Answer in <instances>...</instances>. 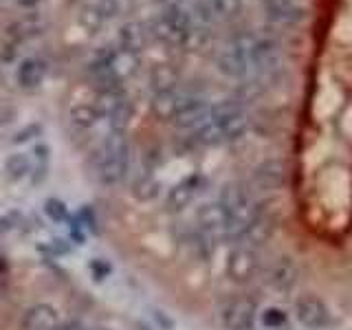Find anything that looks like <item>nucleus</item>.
I'll return each instance as SVG.
<instances>
[{
  "instance_id": "26",
  "label": "nucleus",
  "mask_w": 352,
  "mask_h": 330,
  "mask_svg": "<svg viewBox=\"0 0 352 330\" xmlns=\"http://www.w3.org/2000/svg\"><path fill=\"white\" fill-rule=\"evenodd\" d=\"M258 324L262 330H286V326H289V313L280 306H267L258 311Z\"/></svg>"
},
{
  "instance_id": "28",
  "label": "nucleus",
  "mask_w": 352,
  "mask_h": 330,
  "mask_svg": "<svg viewBox=\"0 0 352 330\" xmlns=\"http://www.w3.org/2000/svg\"><path fill=\"white\" fill-rule=\"evenodd\" d=\"M207 7L212 11V18L236 20L242 14L245 3H242V0H207Z\"/></svg>"
},
{
  "instance_id": "12",
  "label": "nucleus",
  "mask_w": 352,
  "mask_h": 330,
  "mask_svg": "<svg viewBox=\"0 0 352 330\" xmlns=\"http://www.w3.org/2000/svg\"><path fill=\"white\" fill-rule=\"evenodd\" d=\"M203 187H205V179L201 174H192V176H187V179H183L181 183H176L168 192V198H165L168 212L179 214L183 209H187L196 201V196L203 192Z\"/></svg>"
},
{
  "instance_id": "38",
  "label": "nucleus",
  "mask_w": 352,
  "mask_h": 330,
  "mask_svg": "<svg viewBox=\"0 0 352 330\" xmlns=\"http://www.w3.org/2000/svg\"><path fill=\"white\" fill-rule=\"evenodd\" d=\"M88 330H108V328H88Z\"/></svg>"
},
{
  "instance_id": "18",
  "label": "nucleus",
  "mask_w": 352,
  "mask_h": 330,
  "mask_svg": "<svg viewBox=\"0 0 352 330\" xmlns=\"http://www.w3.org/2000/svg\"><path fill=\"white\" fill-rule=\"evenodd\" d=\"M44 77H47V64L38 58H25L16 69V82L20 88H25V91L40 88Z\"/></svg>"
},
{
  "instance_id": "31",
  "label": "nucleus",
  "mask_w": 352,
  "mask_h": 330,
  "mask_svg": "<svg viewBox=\"0 0 352 330\" xmlns=\"http://www.w3.org/2000/svg\"><path fill=\"white\" fill-rule=\"evenodd\" d=\"M130 117H132V104L126 102L113 117L108 119V121H110V130H115V132H126V128H128V124H130Z\"/></svg>"
},
{
  "instance_id": "35",
  "label": "nucleus",
  "mask_w": 352,
  "mask_h": 330,
  "mask_svg": "<svg viewBox=\"0 0 352 330\" xmlns=\"http://www.w3.org/2000/svg\"><path fill=\"white\" fill-rule=\"evenodd\" d=\"M58 330H88L82 322H77V319H71V322H64V324H60V328Z\"/></svg>"
},
{
  "instance_id": "29",
  "label": "nucleus",
  "mask_w": 352,
  "mask_h": 330,
  "mask_svg": "<svg viewBox=\"0 0 352 330\" xmlns=\"http://www.w3.org/2000/svg\"><path fill=\"white\" fill-rule=\"evenodd\" d=\"M99 119H102V117L97 115V110H95L93 104H77V106L71 108V121L82 130L93 128Z\"/></svg>"
},
{
  "instance_id": "32",
  "label": "nucleus",
  "mask_w": 352,
  "mask_h": 330,
  "mask_svg": "<svg viewBox=\"0 0 352 330\" xmlns=\"http://www.w3.org/2000/svg\"><path fill=\"white\" fill-rule=\"evenodd\" d=\"M44 214H47L53 223H64V220H69V209L62 201L58 198H49L47 203H44Z\"/></svg>"
},
{
  "instance_id": "8",
  "label": "nucleus",
  "mask_w": 352,
  "mask_h": 330,
  "mask_svg": "<svg viewBox=\"0 0 352 330\" xmlns=\"http://www.w3.org/2000/svg\"><path fill=\"white\" fill-rule=\"evenodd\" d=\"M258 273H260L258 249L247 245V242H238L227 256V278L236 284H249L258 278Z\"/></svg>"
},
{
  "instance_id": "2",
  "label": "nucleus",
  "mask_w": 352,
  "mask_h": 330,
  "mask_svg": "<svg viewBox=\"0 0 352 330\" xmlns=\"http://www.w3.org/2000/svg\"><path fill=\"white\" fill-rule=\"evenodd\" d=\"M218 205L223 207L229 225V240H238L245 236L247 227L256 216L258 205L251 201L249 192L240 183H227L218 196Z\"/></svg>"
},
{
  "instance_id": "11",
  "label": "nucleus",
  "mask_w": 352,
  "mask_h": 330,
  "mask_svg": "<svg viewBox=\"0 0 352 330\" xmlns=\"http://www.w3.org/2000/svg\"><path fill=\"white\" fill-rule=\"evenodd\" d=\"M267 282L273 291L278 293H291L297 282H300V264L293 256L284 253L278 260L271 264L269 275H267Z\"/></svg>"
},
{
  "instance_id": "19",
  "label": "nucleus",
  "mask_w": 352,
  "mask_h": 330,
  "mask_svg": "<svg viewBox=\"0 0 352 330\" xmlns=\"http://www.w3.org/2000/svg\"><path fill=\"white\" fill-rule=\"evenodd\" d=\"M264 7L278 22H297L306 18V0H264Z\"/></svg>"
},
{
  "instance_id": "33",
  "label": "nucleus",
  "mask_w": 352,
  "mask_h": 330,
  "mask_svg": "<svg viewBox=\"0 0 352 330\" xmlns=\"http://www.w3.org/2000/svg\"><path fill=\"white\" fill-rule=\"evenodd\" d=\"M40 132H42V128L38 126V124H31V126H27L25 130H20L18 135L14 137V143H27V141H31L33 137H40Z\"/></svg>"
},
{
  "instance_id": "9",
  "label": "nucleus",
  "mask_w": 352,
  "mask_h": 330,
  "mask_svg": "<svg viewBox=\"0 0 352 330\" xmlns=\"http://www.w3.org/2000/svg\"><path fill=\"white\" fill-rule=\"evenodd\" d=\"M196 231L209 245H216L218 240H229V225L223 207L218 203H207L196 214Z\"/></svg>"
},
{
  "instance_id": "16",
  "label": "nucleus",
  "mask_w": 352,
  "mask_h": 330,
  "mask_svg": "<svg viewBox=\"0 0 352 330\" xmlns=\"http://www.w3.org/2000/svg\"><path fill=\"white\" fill-rule=\"evenodd\" d=\"M286 183V165L282 159H269L262 161L256 170H253V185L262 192H275L284 187Z\"/></svg>"
},
{
  "instance_id": "17",
  "label": "nucleus",
  "mask_w": 352,
  "mask_h": 330,
  "mask_svg": "<svg viewBox=\"0 0 352 330\" xmlns=\"http://www.w3.org/2000/svg\"><path fill=\"white\" fill-rule=\"evenodd\" d=\"M280 47L271 38H256L249 49V64H256V69L273 71L280 64Z\"/></svg>"
},
{
  "instance_id": "15",
  "label": "nucleus",
  "mask_w": 352,
  "mask_h": 330,
  "mask_svg": "<svg viewBox=\"0 0 352 330\" xmlns=\"http://www.w3.org/2000/svg\"><path fill=\"white\" fill-rule=\"evenodd\" d=\"M60 315L51 304H33L29 306L20 319V330H58L60 328Z\"/></svg>"
},
{
  "instance_id": "13",
  "label": "nucleus",
  "mask_w": 352,
  "mask_h": 330,
  "mask_svg": "<svg viewBox=\"0 0 352 330\" xmlns=\"http://www.w3.org/2000/svg\"><path fill=\"white\" fill-rule=\"evenodd\" d=\"M104 64H106L110 80L121 86V82H126L132 75H137L141 60H139V53L119 47L115 51H110L108 55H104Z\"/></svg>"
},
{
  "instance_id": "25",
  "label": "nucleus",
  "mask_w": 352,
  "mask_h": 330,
  "mask_svg": "<svg viewBox=\"0 0 352 330\" xmlns=\"http://www.w3.org/2000/svg\"><path fill=\"white\" fill-rule=\"evenodd\" d=\"M33 172V161L29 159V154L25 152H16L7 157L5 161V176L9 181H22Z\"/></svg>"
},
{
  "instance_id": "10",
  "label": "nucleus",
  "mask_w": 352,
  "mask_h": 330,
  "mask_svg": "<svg viewBox=\"0 0 352 330\" xmlns=\"http://www.w3.org/2000/svg\"><path fill=\"white\" fill-rule=\"evenodd\" d=\"M212 115V104L203 97H183V102L176 110L174 126L181 130H198L209 121Z\"/></svg>"
},
{
  "instance_id": "3",
  "label": "nucleus",
  "mask_w": 352,
  "mask_h": 330,
  "mask_svg": "<svg viewBox=\"0 0 352 330\" xmlns=\"http://www.w3.org/2000/svg\"><path fill=\"white\" fill-rule=\"evenodd\" d=\"M258 36L242 33V36L231 40L227 49H223L216 55V69L229 80H245L249 73V49L256 42Z\"/></svg>"
},
{
  "instance_id": "4",
  "label": "nucleus",
  "mask_w": 352,
  "mask_h": 330,
  "mask_svg": "<svg viewBox=\"0 0 352 330\" xmlns=\"http://www.w3.org/2000/svg\"><path fill=\"white\" fill-rule=\"evenodd\" d=\"M295 322L306 330H326L333 326V311L330 306L315 293H302L293 300Z\"/></svg>"
},
{
  "instance_id": "36",
  "label": "nucleus",
  "mask_w": 352,
  "mask_h": 330,
  "mask_svg": "<svg viewBox=\"0 0 352 330\" xmlns=\"http://www.w3.org/2000/svg\"><path fill=\"white\" fill-rule=\"evenodd\" d=\"M16 3H18L22 9H36V7L42 3V0H16Z\"/></svg>"
},
{
  "instance_id": "34",
  "label": "nucleus",
  "mask_w": 352,
  "mask_h": 330,
  "mask_svg": "<svg viewBox=\"0 0 352 330\" xmlns=\"http://www.w3.org/2000/svg\"><path fill=\"white\" fill-rule=\"evenodd\" d=\"M14 119H16V108L7 102H0V126H7Z\"/></svg>"
},
{
  "instance_id": "22",
  "label": "nucleus",
  "mask_w": 352,
  "mask_h": 330,
  "mask_svg": "<svg viewBox=\"0 0 352 330\" xmlns=\"http://www.w3.org/2000/svg\"><path fill=\"white\" fill-rule=\"evenodd\" d=\"M183 102V97L176 95V91L170 93H154L150 108H152V115L157 117L159 121H174L176 117V110H179Z\"/></svg>"
},
{
  "instance_id": "7",
  "label": "nucleus",
  "mask_w": 352,
  "mask_h": 330,
  "mask_svg": "<svg viewBox=\"0 0 352 330\" xmlns=\"http://www.w3.org/2000/svg\"><path fill=\"white\" fill-rule=\"evenodd\" d=\"M218 315L225 330H251L258 322V302L249 295H234L220 306Z\"/></svg>"
},
{
  "instance_id": "37",
  "label": "nucleus",
  "mask_w": 352,
  "mask_h": 330,
  "mask_svg": "<svg viewBox=\"0 0 352 330\" xmlns=\"http://www.w3.org/2000/svg\"><path fill=\"white\" fill-rule=\"evenodd\" d=\"M161 3L168 7H181V0H161Z\"/></svg>"
},
{
  "instance_id": "1",
  "label": "nucleus",
  "mask_w": 352,
  "mask_h": 330,
  "mask_svg": "<svg viewBox=\"0 0 352 330\" xmlns=\"http://www.w3.org/2000/svg\"><path fill=\"white\" fill-rule=\"evenodd\" d=\"M95 172L104 185H119L126 179L130 165V141L126 132L110 130L108 137L95 152Z\"/></svg>"
},
{
  "instance_id": "27",
  "label": "nucleus",
  "mask_w": 352,
  "mask_h": 330,
  "mask_svg": "<svg viewBox=\"0 0 352 330\" xmlns=\"http://www.w3.org/2000/svg\"><path fill=\"white\" fill-rule=\"evenodd\" d=\"M106 22V16L102 14V9L97 5H86L80 9V16H77V25H80L88 36H95V33L102 31Z\"/></svg>"
},
{
  "instance_id": "5",
  "label": "nucleus",
  "mask_w": 352,
  "mask_h": 330,
  "mask_svg": "<svg viewBox=\"0 0 352 330\" xmlns=\"http://www.w3.org/2000/svg\"><path fill=\"white\" fill-rule=\"evenodd\" d=\"M209 119L218 126L225 141H236L240 137H245L249 130L247 113L238 99H223V102L214 104Z\"/></svg>"
},
{
  "instance_id": "21",
  "label": "nucleus",
  "mask_w": 352,
  "mask_h": 330,
  "mask_svg": "<svg viewBox=\"0 0 352 330\" xmlns=\"http://www.w3.org/2000/svg\"><path fill=\"white\" fill-rule=\"evenodd\" d=\"M126 102H128V97L121 91V86H115V88H102V91L97 93V97L93 99V106L99 117L110 119Z\"/></svg>"
},
{
  "instance_id": "30",
  "label": "nucleus",
  "mask_w": 352,
  "mask_h": 330,
  "mask_svg": "<svg viewBox=\"0 0 352 330\" xmlns=\"http://www.w3.org/2000/svg\"><path fill=\"white\" fill-rule=\"evenodd\" d=\"M33 154H36V168H33V185H38L44 181V176H47L49 172V161H51V150L47 143H40V146H36V150H33Z\"/></svg>"
},
{
  "instance_id": "24",
  "label": "nucleus",
  "mask_w": 352,
  "mask_h": 330,
  "mask_svg": "<svg viewBox=\"0 0 352 330\" xmlns=\"http://www.w3.org/2000/svg\"><path fill=\"white\" fill-rule=\"evenodd\" d=\"M159 194H161V183L152 172L139 174L135 179V183H132V196H135L137 201H141V203H150Z\"/></svg>"
},
{
  "instance_id": "23",
  "label": "nucleus",
  "mask_w": 352,
  "mask_h": 330,
  "mask_svg": "<svg viewBox=\"0 0 352 330\" xmlns=\"http://www.w3.org/2000/svg\"><path fill=\"white\" fill-rule=\"evenodd\" d=\"M146 42H148V31L141 22H126V25H121V29H119V47L121 49L141 53V49L146 47Z\"/></svg>"
},
{
  "instance_id": "6",
  "label": "nucleus",
  "mask_w": 352,
  "mask_h": 330,
  "mask_svg": "<svg viewBox=\"0 0 352 330\" xmlns=\"http://www.w3.org/2000/svg\"><path fill=\"white\" fill-rule=\"evenodd\" d=\"M192 27L194 22L190 11H185L183 7H168L165 14L152 22L150 33L165 44H183Z\"/></svg>"
},
{
  "instance_id": "20",
  "label": "nucleus",
  "mask_w": 352,
  "mask_h": 330,
  "mask_svg": "<svg viewBox=\"0 0 352 330\" xmlns=\"http://www.w3.org/2000/svg\"><path fill=\"white\" fill-rule=\"evenodd\" d=\"M179 69H176L174 64L170 62H159L152 66L150 71V88L154 93H170V91H176V86H179Z\"/></svg>"
},
{
  "instance_id": "14",
  "label": "nucleus",
  "mask_w": 352,
  "mask_h": 330,
  "mask_svg": "<svg viewBox=\"0 0 352 330\" xmlns=\"http://www.w3.org/2000/svg\"><path fill=\"white\" fill-rule=\"evenodd\" d=\"M275 227H278V220H275V214L264 209V205H258L256 216H253L251 225L247 227L245 236L240 238V242H247L251 247H260L264 242H269L271 236L275 234Z\"/></svg>"
}]
</instances>
